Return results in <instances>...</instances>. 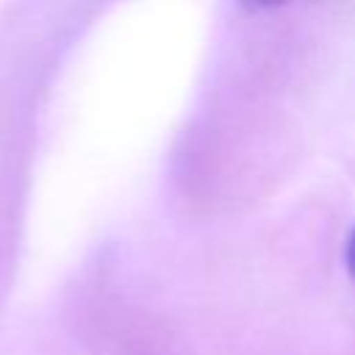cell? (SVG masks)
I'll return each instance as SVG.
<instances>
[{"label":"cell","instance_id":"2","mask_svg":"<svg viewBox=\"0 0 355 355\" xmlns=\"http://www.w3.org/2000/svg\"><path fill=\"white\" fill-rule=\"evenodd\" d=\"M247 6H252V8H272V6H280V3H286V0H244Z\"/></svg>","mask_w":355,"mask_h":355},{"label":"cell","instance_id":"1","mask_svg":"<svg viewBox=\"0 0 355 355\" xmlns=\"http://www.w3.org/2000/svg\"><path fill=\"white\" fill-rule=\"evenodd\" d=\"M347 269H349V275L355 280V230L349 233V241H347Z\"/></svg>","mask_w":355,"mask_h":355}]
</instances>
